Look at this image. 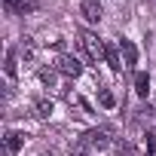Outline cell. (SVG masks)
<instances>
[{
	"label": "cell",
	"mask_w": 156,
	"mask_h": 156,
	"mask_svg": "<svg viewBox=\"0 0 156 156\" xmlns=\"http://www.w3.org/2000/svg\"><path fill=\"white\" fill-rule=\"evenodd\" d=\"M80 12H83V19H86V22H92V25H98V22H101V16H104V9H101L98 0H80Z\"/></svg>",
	"instance_id": "obj_4"
},
{
	"label": "cell",
	"mask_w": 156,
	"mask_h": 156,
	"mask_svg": "<svg viewBox=\"0 0 156 156\" xmlns=\"http://www.w3.org/2000/svg\"><path fill=\"white\" fill-rule=\"evenodd\" d=\"M104 61L110 64V70H122V67H126L122 58H119V43H107V49H104Z\"/></svg>",
	"instance_id": "obj_8"
},
{
	"label": "cell",
	"mask_w": 156,
	"mask_h": 156,
	"mask_svg": "<svg viewBox=\"0 0 156 156\" xmlns=\"http://www.w3.org/2000/svg\"><path fill=\"white\" fill-rule=\"evenodd\" d=\"M49 113H52V101H49V98H37V101H34V116L46 119Z\"/></svg>",
	"instance_id": "obj_11"
},
{
	"label": "cell",
	"mask_w": 156,
	"mask_h": 156,
	"mask_svg": "<svg viewBox=\"0 0 156 156\" xmlns=\"http://www.w3.org/2000/svg\"><path fill=\"white\" fill-rule=\"evenodd\" d=\"M98 98H101L104 107H113V95H110V89H98Z\"/></svg>",
	"instance_id": "obj_15"
},
{
	"label": "cell",
	"mask_w": 156,
	"mask_h": 156,
	"mask_svg": "<svg viewBox=\"0 0 156 156\" xmlns=\"http://www.w3.org/2000/svg\"><path fill=\"white\" fill-rule=\"evenodd\" d=\"M116 43H119V52H122V64H126V67H135V64H138V46H135L132 40H126V37L116 40Z\"/></svg>",
	"instance_id": "obj_6"
},
{
	"label": "cell",
	"mask_w": 156,
	"mask_h": 156,
	"mask_svg": "<svg viewBox=\"0 0 156 156\" xmlns=\"http://www.w3.org/2000/svg\"><path fill=\"white\" fill-rule=\"evenodd\" d=\"M19 52L25 55V61H31V58L37 55V49H34V40H31V37H22V43H19Z\"/></svg>",
	"instance_id": "obj_12"
},
{
	"label": "cell",
	"mask_w": 156,
	"mask_h": 156,
	"mask_svg": "<svg viewBox=\"0 0 156 156\" xmlns=\"http://www.w3.org/2000/svg\"><path fill=\"white\" fill-rule=\"evenodd\" d=\"M3 9L9 16H25V12H37L34 0H3Z\"/></svg>",
	"instance_id": "obj_5"
},
{
	"label": "cell",
	"mask_w": 156,
	"mask_h": 156,
	"mask_svg": "<svg viewBox=\"0 0 156 156\" xmlns=\"http://www.w3.org/2000/svg\"><path fill=\"white\" fill-rule=\"evenodd\" d=\"M135 92H138L141 98H147V92H150V76H147L144 70L135 73Z\"/></svg>",
	"instance_id": "obj_9"
},
{
	"label": "cell",
	"mask_w": 156,
	"mask_h": 156,
	"mask_svg": "<svg viewBox=\"0 0 156 156\" xmlns=\"http://www.w3.org/2000/svg\"><path fill=\"white\" fill-rule=\"evenodd\" d=\"M3 70H6V76H9V80H16V73H19V64H16V49H6Z\"/></svg>",
	"instance_id": "obj_10"
},
{
	"label": "cell",
	"mask_w": 156,
	"mask_h": 156,
	"mask_svg": "<svg viewBox=\"0 0 156 156\" xmlns=\"http://www.w3.org/2000/svg\"><path fill=\"white\" fill-rule=\"evenodd\" d=\"M40 80H43L46 86H55V70H49V67H43V70H40Z\"/></svg>",
	"instance_id": "obj_14"
},
{
	"label": "cell",
	"mask_w": 156,
	"mask_h": 156,
	"mask_svg": "<svg viewBox=\"0 0 156 156\" xmlns=\"http://www.w3.org/2000/svg\"><path fill=\"white\" fill-rule=\"evenodd\" d=\"M83 141H86L89 147L104 150V147H110V132H107V129H89V132L83 135Z\"/></svg>",
	"instance_id": "obj_3"
},
{
	"label": "cell",
	"mask_w": 156,
	"mask_h": 156,
	"mask_svg": "<svg viewBox=\"0 0 156 156\" xmlns=\"http://www.w3.org/2000/svg\"><path fill=\"white\" fill-rule=\"evenodd\" d=\"M70 156H89V144H86V141H76V144L70 147Z\"/></svg>",
	"instance_id": "obj_13"
},
{
	"label": "cell",
	"mask_w": 156,
	"mask_h": 156,
	"mask_svg": "<svg viewBox=\"0 0 156 156\" xmlns=\"http://www.w3.org/2000/svg\"><path fill=\"white\" fill-rule=\"evenodd\" d=\"M22 144H25V135H22V132H6V135H3V150H6L9 156H16V153L22 150Z\"/></svg>",
	"instance_id": "obj_7"
},
{
	"label": "cell",
	"mask_w": 156,
	"mask_h": 156,
	"mask_svg": "<svg viewBox=\"0 0 156 156\" xmlns=\"http://www.w3.org/2000/svg\"><path fill=\"white\" fill-rule=\"evenodd\" d=\"M80 46H83V52H86L89 61L104 58V49H107V43H101L98 34H92V31H80Z\"/></svg>",
	"instance_id": "obj_1"
},
{
	"label": "cell",
	"mask_w": 156,
	"mask_h": 156,
	"mask_svg": "<svg viewBox=\"0 0 156 156\" xmlns=\"http://www.w3.org/2000/svg\"><path fill=\"white\" fill-rule=\"evenodd\" d=\"M55 70L64 73V76H70V80H76V76L83 73V64H80V58H73V55H58L55 58Z\"/></svg>",
	"instance_id": "obj_2"
}]
</instances>
